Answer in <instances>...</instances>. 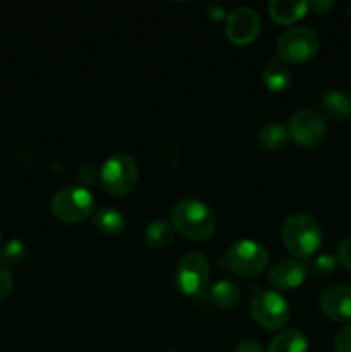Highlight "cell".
<instances>
[{"instance_id":"4","label":"cell","mask_w":351,"mask_h":352,"mask_svg":"<svg viewBox=\"0 0 351 352\" xmlns=\"http://www.w3.org/2000/svg\"><path fill=\"white\" fill-rule=\"evenodd\" d=\"M226 263L241 277H255L267 267L268 253L264 244L253 239H241L227 250Z\"/></svg>"},{"instance_id":"23","label":"cell","mask_w":351,"mask_h":352,"mask_svg":"<svg viewBox=\"0 0 351 352\" xmlns=\"http://www.w3.org/2000/svg\"><path fill=\"white\" fill-rule=\"evenodd\" d=\"M12 285H14V280H12V275H10L9 267H7L6 261L0 260V299L7 298V296L10 294Z\"/></svg>"},{"instance_id":"8","label":"cell","mask_w":351,"mask_h":352,"mask_svg":"<svg viewBox=\"0 0 351 352\" xmlns=\"http://www.w3.org/2000/svg\"><path fill=\"white\" fill-rule=\"evenodd\" d=\"M209 260L202 253H188L178 265L176 282L186 296H200L209 287Z\"/></svg>"},{"instance_id":"16","label":"cell","mask_w":351,"mask_h":352,"mask_svg":"<svg viewBox=\"0 0 351 352\" xmlns=\"http://www.w3.org/2000/svg\"><path fill=\"white\" fill-rule=\"evenodd\" d=\"M95 227L102 234H107V236H117L124 230L126 227V219H124L123 212L112 208V206H107V208L98 210L95 213Z\"/></svg>"},{"instance_id":"21","label":"cell","mask_w":351,"mask_h":352,"mask_svg":"<svg viewBox=\"0 0 351 352\" xmlns=\"http://www.w3.org/2000/svg\"><path fill=\"white\" fill-rule=\"evenodd\" d=\"M24 254H26V248H24V244L21 243V241L10 239L3 244L2 256L6 263H19V261H23Z\"/></svg>"},{"instance_id":"11","label":"cell","mask_w":351,"mask_h":352,"mask_svg":"<svg viewBox=\"0 0 351 352\" xmlns=\"http://www.w3.org/2000/svg\"><path fill=\"white\" fill-rule=\"evenodd\" d=\"M320 309L332 322L351 320V285L341 284L327 289L320 296Z\"/></svg>"},{"instance_id":"18","label":"cell","mask_w":351,"mask_h":352,"mask_svg":"<svg viewBox=\"0 0 351 352\" xmlns=\"http://www.w3.org/2000/svg\"><path fill=\"white\" fill-rule=\"evenodd\" d=\"M145 239L155 250L167 248L174 239V227L165 220H153L145 229Z\"/></svg>"},{"instance_id":"3","label":"cell","mask_w":351,"mask_h":352,"mask_svg":"<svg viewBox=\"0 0 351 352\" xmlns=\"http://www.w3.org/2000/svg\"><path fill=\"white\" fill-rule=\"evenodd\" d=\"M93 196L83 186H65L58 189L50 201V212L57 220L76 223L93 212Z\"/></svg>"},{"instance_id":"25","label":"cell","mask_w":351,"mask_h":352,"mask_svg":"<svg viewBox=\"0 0 351 352\" xmlns=\"http://www.w3.org/2000/svg\"><path fill=\"white\" fill-rule=\"evenodd\" d=\"M337 261L344 268L351 270V236L344 237L339 243V246H337Z\"/></svg>"},{"instance_id":"12","label":"cell","mask_w":351,"mask_h":352,"mask_svg":"<svg viewBox=\"0 0 351 352\" xmlns=\"http://www.w3.org/2000/svg\"><path fill=\"white\" fill-rule=\"evenodd\" d=\"M305 265L299 260H281L268 272V282L281 291H292L305 280Z\"/></svg>"},{"instance_id":"17","label":"cell","mask_w":351,"mask_h":352,"mask_svg":"<svg viewBox=\"0 0 351 352\" xmlns=\"http://www.w3.org/2000/svg\"><path fill=\"white\" fill-rule=\"evenodd\" d=\"M264 82L270 91H282L291 82V72L282 62L270 60L264 67Z\"/></svg>"},{"instance_id":"28","label":"cell","mask_w":351,"mask_h":352,"mask_svg":"<svg viewBox=\"0 0 351 352\" xmlns=\"http://www.w3.org/2000/svg\"><path fill=\"white\" fill-rule=\"evenodd\" d=\"M350 17H351V6H350Z\"/></svg>"},{"instance_id":"5","label":"cell","mask_w":351,"mask_h":352,"mask_svg":"<svg viewBox=\"0 0 351 352\" xmlns=\"http://www.w3.org/2000/svg\"><path fill=\"white\" fill-rule=\"evenodd\" d=\"M102 184L110 195L124 196L133 191L138 182V165L133 157L126 153H116L107 158L100 170Z\"/></svg>"},{"instance_id":"27","label":"cell","mask_w":351,"mask_h":352,"mask_svg":"<svg viewBox=\"0 0 351 352\" xmlns=\"http://www.w3.org/2000/svg\"><path fill=\"white\" fill-rule=\"evenodd\" d=\"M234 352H264V351H262L260 344L255 342V340H243V342L237 344Z\"/></svg>"},{"instance_id":"26","label":"cell","mask_w":351,"mask_h":352,"mask_svg":"<svg viewBox=\"0 0 351 352\" xmlns=\"http://www.w3.org/2000/svg\"><path fill=\"white\" fill-rule=\"evenodd\" d=\"M334 6H336V3H334L332 0H315V2L308 3V7H312V9L319 14H327L329 10L334 9Z\"/></svg>"},{"instance_id":"15","label":"cell","mask_w":351,"mask_h":352,"mask_svg":"<svg viewBox=\"0 0 351 352\" xmlns=\"http://www.w3.org/2000/svg\"><path fill=\"white\" fill-rule=\"evenodd\" d=\"M308 351V342L306 337L299 330H284L277 333L268 344L267 352H306Z\"/></svg>"},{"instance_id":"7","label":"cell","mask_w":351,"mask_h":352,"mask_svg":"<svg viewBox=\"0 0 351 352\" xmlns=\"http://www.w3.org/2000/svg\"><path fill=\"white\" fill-rule=\"evenodd\" d=\"M250 313L265 330L282 329L289 320L288 301L274 291H260L255 294L250 302Z\"/></svg>"},{"instance_id":"19","label":"cell","mask_w":351,"mask_h":352,"mask_svg":"<svg viewBox=\"0 0 351 352\" xmlns=\"http://www.w3.org/2000/svg\"><path fill=\"white\" fill-rule=\"evenodd\" d=\"M289 140V133L284 126L277 122L265 124L260 131H258V143L267 150H279L284 146Z\"/></svg>"},{"instance_id":"9","label":"cell","mask_w":351,"mask_h":352,"mask_svg":"<svg viewBox=\"0 0 351 352\" xmlns=\"http://www.w3.org/2000/svg\"><path fill=\"white\" fill-rule=\"evenodd\" d=\"M326 120L317 110L301 109L289 119L288 133L301 146H317L326 138Z\"/></svg>"},{"instance_id":"14","label":"cell","mask_w":351,"mask_h":352,"mask_svg":"<svg viewBox=\"0 0 351 352\" xmlns=\"http://www.w3.org/2000/svg\"><path fill=\"white\" fill-rule=\"evenodd\" d=\"M322 110L332 119H346L351 116V93L332 89L322 96Z\"/></svg>"},{"instance_id":"13","label":"cell","mask_w":351,"mask_h":352,"mask_svg":"<svg viewBox=\"0 0 351 352\" xmlns=\"http://www.w3.org/2000/svg\"><path fill=\"white\" fill-rule=\"evenodd\" d=\"M308 10L305 0H272L268 3V14L274 21L281 24H291L301 19Z\"/></svg>"},{"instance_id":"20","label":"cell","mask_w":351,"mask_h":352,"mask_svg":"<svg viewBox=\"0 0 351 352\" xmlns=\"http://www.w3.org/2000/svg\"><path fill=\"white\" fill-rule=\"evenodd\" d=\"M210 296H212V301L224 309L234 308L240 302V289L231 280L215 282Z\"/></svg>"},{"instance_id":"6","label":"cell","mask_w":351,"mask_h":352,"mask_svg":"<svg viewBox=\"0 0 351 352\" xmlns=\"http://www.w3.org/2000/svg\"><path fill=\"white\" fill-rule=\"evenodd\" d=\"M320 47L319 34L306 26L291 28L279 36L275 54L286 62L299 64L310 60Z\"/></svg>"},{"instance_id":"1","label":"cell","mask_w":351,"mask_h":352,"mask_svg":"<svg viewBox=\"0 0 351 352\" xmlns=\"http://www.w3.org/2000/svg\"><path fill=\"white\" fill-rule=\"evenodd\" d=\"M171 219L172 227L193 241L209 239L217 227L215 215L209 205L195 198H184L176 203Z\"/></svg>"},{"instance_id":"22","label":"cell","mask_w":351,"mask_h":352,"mask_svg":"<svg viewBox=\"0 0 351 352\" xmlns=\"http://www.w3.org/2000/svg\"><path fill=\"white\" fill-rule=\"evenodd\" d=\"M336 270V258L330 254H320L312 261V272L319 277H329Z\"/></svg>"},{"instance_id":"10","label":"cell","mask_w":351,"mask_h":352,"mask_svg":"<svg viewBox=\"0 0 351 352\" xmlns=\"http://www.w3.org/2000/svg\"><path fill=\"white\" fill-rule=\"evenodd\" d=\"M260 31V17L251 7H236L227 16L226 34L233 43L248 45Z\"/></svg>"},{"instance_id":"2","label":"cell","mask_w":351,"mask_h":352,"mask_svg":"<svg viewBox=\"0 0 351 352\" xmlns=\"http://www.w3.org/2000/svg\"><path fill=\"white\" fill-rule=\"evenodd\" d=\"M282 243L296 258L313 256L322 244V229L313 217L306 213H292L282 223Z\"/></svg>"},{"instance_id":"24","label":"cell","mask_w":351,"mask_h":352,"mask_svg":"<svg viewBox=\"0 0 351 352\" xmlns=\"http://www.w3.org/2000/svg\"><path fill=\"white\" fill-rule=\"evenodd\" d=\"M336 352H351V325L343 327L334 339Z\"/></svg>"}]
</instances>
